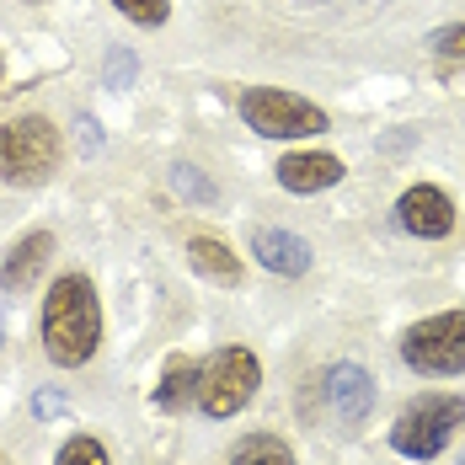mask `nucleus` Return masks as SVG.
<instances>
[{
    "instance_id": "nucleus-1",
    "label": "nucleus",
    "mask_w": 465,
    "mask_h": 465,
    "mask_svg": "<svg viewBox=\"0 0 465 465\" xmlns=\"http://www.w3.org/2000/svg\"><path fill=\"white\" fill-rule=\"evenodd\" d=\"M102 342V305L86 273H59L44 294V353L59 370H81Z\"/></svg>"
},
{
    "instance_id": "nucleus-2",
    "label": "nucleus",
    "mask_w": 465,
    "mask_h": 465,
    "mask_svg": "<svg viewBox=\"0 0 465 465\" xmlns=\"http://www.w3.org/2000/svg\"><path fill=\"white\" fill-rule=\"evenodd\" d=\"M59 129L48 118H11L0 124V183L5 187H38L59 172Z\"/></svg>"
},
{
    "instance_id": "nucleus-3",
    "label": "nucleus",
    "mask_w": 465,
    "mask_h": 465,
    "mask_svg": "<svg viewBox=\"0 0 465 465\" xmlns=\"http://www.w3.org/2000/svg\"><path fill=\"white\" fill-rule=\"evenodd\" d=\"M262 385V364L252 348H220L209 353V364H198V412L209 418H235Z\"/></svg>"
},
{
    "instance_id": "nucleus-4",
    "label": "nucleus",
    "mask_w": 465,
    "mask_h": 465,
    "mask_svg": "<svg viewBox=\"0 0 465 465\" xmlns=\"http://www.w3.org/2000/svg\"><path fill=\"white\" fill-rule=\"evenodd\" d=\"M460 422H465L460 396H418V401L396 418V428H391V450L407 455V460H418V465L439 460Z\"/></svg>"
},
{
    "instance_id": "nucleus-5",
    "label": "nucleus",
    "mask_w": 465,
    "mask_h": 465,
    "mask_svg": "<svg viewBox=\"0 0 465 465\" xmlns=\"http://www.w3.org/2000/svg\"><path fill=\"white\" fill-rule=\"evenodd\" d=\"M401 364L412 374L444 380V374H465V311H444L428 322L401 331Z\"/></svg>"
},
{
    "instance_id": "nucleus-6",
    "label": "nucleus",
    "mask_w": 465,
    "mask_h": 465,
    "mask_svg": "<svg viewBox=\"0 0 465 465\" xmlns=\"http://www.w3.org/2000/svg\"><path fill=\"white\" fill-rule=\"evenodd\" d=\"M241 118L262 140H311V134H326L322 107L294 92H279V86H252V92L241 96Z\"/></svg>"
},
{
    "instance_id": "nucleus-7",
    "label": "nucleus",
    "mask_w": 465,
    "mask_h": 465,
    "mask_svg": "<svg viewBox=\"0 0 465 465\" xmlns=\"http://www.w3.org/2000/svg\"><path fill=\"white\" fill-rule=\"evenodd\" d=\"M396 220H401V231L407 235H422V241H444V235L455 231V203H450V193H439V187H407L401 193V203H396Z\"/></svg>"
},
{
    "instance_id": "nucleus-8",
    "label": "nucleus",
    "mask_w": 465,
    "mask_h": 465,
    "mask_svg": "<svg viewBox=\"0 0 465 465\" xmlns=\"http://www.w3.org/2000/svg\"><path fill=\"white\" fill-rule=\"evenodd\" d=\"M322 385H326V407L337 412V422H342V428H359V422L370 418L374 380L359 370V364H331Z\"/></svg>"
},
{
    "instance_id": "nucleus-9",
    "label": "nucleus",
    "mask_w": 465,
    "mask_h": 465,
    "mask_svg": "<svg viewBox=\"0 0 465 465\" xmlns=\"http://www.w3.org/2000/svg\"><path fill=\"white\" fill-rule=\"evenodd\" d=\"M252 257H257L268 273H279V279L311 273V241L294 235V231H279V225H257V231H252Z\"/></svg>"
},
{
    "instance_id": "nucleus-10",
    "label": "nucleus",
    "mask_w": 465,
    "mask_h": 465,
    "mask_svg": "<svg viewBox=\"0 0 465 465\" xmlns=\"http://www.w3.org/2000/svg\"><path fill=\"white\" fill-rule=\"evenodd\" d=\"M273 172H279L283 193H326V187L342 183V161L326 155V150H294V155H283Z\"/></svg>"
},
{
    "instance_id": "nucleus-11",
    "label": "nucleus",
    "mask_w": 465,
    "mask_h": 465,
    "mask_svg": "<svg viewBox=\"0 0 465 465\" xmlns=\"http://www.w3.org/2000/svg\"><path fill=\"white\" fill-rule=\"evenodd\" d=\"M48 257H54V235L48 231L22 235V241L5 252V262H0V294H27V289L38 283Z\"/></svg>"
},
{
    "instance_id": "nucleus-12",
    "label": "nucleus",
    "mask_w": 465,
    "mask_h": 465,
    "mask_svg": "<svg viewBox=\"0 0 465 465\" xmlns=\"http://www.w3.org/2000/svg\"><path fill=\"white\" fill-rule=\"evenodd\" d=\"M187 257H193V268H198L203 279L241 283V257H235L225 241H214V235H193V241H187Z\"/></svg>"
},
{
    "instance_id": "nucleus-13",
    "label": "nucleus",
    "mask_w": 465,
    "mask_h": 465,
    "mask_svg": "<svg viewBox=\"0 0 465 465\" xmlns=\"http://www.w3.org/2000/svg\"><path fill=\"white\" fill-rule=\"evenodd\" d=\"M155 407H166V412L198 407V364H193V359H172V364H166L161 391H155Z\"/></svg>"
},
{
    "instance_id": "nucleus-14",
    "label": "nucleus",
    "mask_w": 465,
    "mask_h": 465,
    "mask_svg": "<svg viewBox=\"0 0 465 465\" xmlns=\"http://www.w3.org/2000/svg\"><path fill=\"white\" fill-rule=\"evenodd\" d=\"M231 465H294V450L283 444L279 433H252V439L235 444Z\"/></svg>"
},
{
    "instance_id": "nucleus-15",
    "label": "nucleus",
    "mask_w": 465,
    "mask_h": 465,
    "mask_svg": "<svg viewBox=\"0 0 465 465\" xmlns=\"http://www.w3.org/2000/svg\"><path fill=\"white\" fill-rule=\"evenodd\" d=\"M172 187H177V193H187L193 203H220V187L203 183V177H198V166H187V161H177V166H172Z\"/></svg>"
},
{
    "instance_id": "nucleus-16",
    "label": "nucleus",
    "mask_w": 465,
    "mask_h": 465,
    "mask_svg": "<svg viewBox=\"0 0 465 465\" xmlns=\"http://www.w3.org/2000/svg\"><path fill=\"white\" fill-rule=\"evenodd\" d=\"M54 465H107V450L96 444L92 433H75V439H64V450L54 455Z\"/></svg>"
},
{
    "instance_id": "nucleus-17",
    "label": "nucleus",
    "mask_w": 465,
    "mask_h": 465,
    "mask_svg": "<svg viewBox=\"0 0 465 465\" xmlns=\"http://www.w3.org/2000/svg\"><path fill=\"white\" fill-rule=\"evenodd\" d=\"M129 22H140V27H161L166 16H172V0H113Z\"/></svg>"
},
{
    "instance_id": "nucleus-18",
    "label": "nucleus",
    "mask_w": 465,
    "mask_h": 465,
    "mask_svg": "<svg viewBox=\"0 0 465 465\" xmlns=\"http://www.w3.org/2000/svg\"><path fill=\"white\" fill-rule=\"evenodd\" d=\"M134 75H140V59H134L129 48H113V54H107V86H129Z\"/></svg>"
},
{
    "instance_id": "nucleus-19",
    "label": "nucleus",
    "mask_w": 465,
    "mask_h": 465,
    "mask_svg": "<svg viewBox=\"0 0 465 465\" xmlns=\"http://www.w3.org/2000/svg\"><path fill=\"white\" fill-rule=\"evenodd\" d=\"M433 54H444V59H465V22H460V27L433 33Z\"/></svg>"
},
{
    "instance_id": "nucleus-20",
    "label": "nucleus",
    "mask_w": 465,
    "mask_h": 465,
    "mask_svg": "<svg viewBox=\"0 0 465 465\" xmlns=\"http://www.w3.org/2000/svg\"><path fill=\"white\" fill-rule=\"evenodd\" d=\"M59 407H64V401H59V396H38V401H33V412H38V418H54V412H59Z\"/></svg>"
},
{
    "instance_id": "nucleus-21",
    "label": "nucleus",
    "mask_w": 465,
    "mask_h": 465,
    "mask_svg": "<svg viewBox=\"0 0 465 465\" xmlns=\"http://www.w3.org/2000/svg\"><path fill=\"white\" fill-rule=\"evenodd\" d=\"M460 465H465V455H460Z\"/></svg>"
},
{
    "instance_id": "nucleus-22",
    "label": "nucleus",
    "mask_w": 465,
    "mask_h": 465,
    "mask_svg": "<svg viewBox=\"0 0 465 465\" xmlns=\"http://www.w3.org/2000/svg\"><path fill=\"white\" fill-rule=\"evenodd\" d=\"M0 465H5V460H0Z\"/></svg>"
}]
</instances>
